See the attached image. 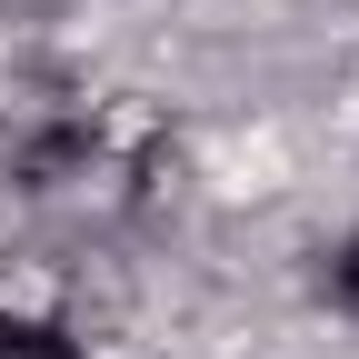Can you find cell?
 Instances as JSON below:
<instances>
[{
	"mask_svg": "<svg viewBox=\"0 0 359 359\" xmlns=\"http://www.w3.org/2000/svg\"><path fill=\"white\" fill-rule=\"evenodd\" d=\"M0 359H80L60 330H40V320H0Z\"/></svg>",
	"mask_w": 359,
	"mask_h": 359,
	"instance_id": "obj_1",
	"label": "cell"
},
{
	"mask_svg": "<svg viewBox=\"0 0 359 359\" xmlns=\"http://www.w3.org/2000/svg\"><path fill=\"white\" fill-rule=\"evenodd\" d=\"M339 299H349V309H359V240H349V250H339Z\"/></svg>",
	"mask_w": 359,
	"mask_h": 359,
	"instance_id": "obj_2",
	"label": "cell"
}]
</instances>
